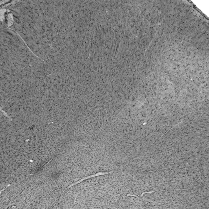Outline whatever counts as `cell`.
Here are the masks:
<instances>
[{"instance_id":"cell-1","label":"cell","mask_w":209,"mask_h":209,"mask_svg":"<svg viewBox=\"0 0 209 209\" xmlns=\"http://www.w3.org/2000/svg\"><path fill=\"white\" fill-rule=\"evenodd\" d=\"M112 172H112V171H111V172H109V173L106 172V173H97L93 175L87 177L86 178H83V179L81 180H79V181H78V182H76V183H74V184H72L71 185H70V186H69V187H68V188H71V187H72V186H73L74 185H76V184H78V183H80V182H82V181H83V180H85L88 179V178H91L94 177L98 176H99L111 173H112Z\"/></svg>"}]
</instances>
